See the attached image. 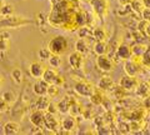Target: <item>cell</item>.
<instances>
[{
    "instance_id": "20",
    "label": "cell",
    "mask_w": 150,
    "mask_h": 135,
    "mask_svg": "<svg viewBox=\"0 0 150 135\" xmlns=\"http://www.w3.org/2000/svg\"><path fill=\"white\" fill-rule=\"evenodd\" d=\"M10 46V34L8 31H3L0 35V52H6Z\"/></svg>"
},
{
    "instance_id": "11",
    "label": "cell",
    "mask_w": 150,
    "mask_h": 135,
    "mask_svg": "<svg viewBox=\"0 0 150 135\" xmlns=\"http://www.w3.org/2000/svg\"><path fill=\"white\" fill-rule=\"evenodd\" d=\"M131 55H133V53H131V46L126 45V44H121L119 45L118 48H116V52H115V57L118 58L119 60H128L131 58Z\"/></svg>"
},
{
    "instance_id": "14",
    "label": "cell",
    "mask_w": 150,
    "mask_h": 135,
    "mask_svg": "<svg viewBox=\"0 0 150 135\" xmlns=\"http://www.w3.org/2000/svg\"><path fill=\"white\" fill-rule=\"evenodd\" d=\"M83 106L81 104L79 103L78 100H75L74 98L70 99V108H69V114L75 116V118H78V116H80L83 114Z\"/></svg>"
},
{
    "instance_id": "3",
    "label": "cell",
    "mask_w": 150,
    "mask_h": 135,
    "mask_svg": "<svg viewBox=\"0 0 150 135\" xmlns=\"http://www.w3.org/2000/svg\"><path fill=\"white\" fill-rule=\"evenodd\" d=\"M94 90H95V88L93 86V84L86 81V80H80L75 84V91H76L80 96L90 98V95L94 93Z\"/></svg>"
},
{
    "instance_id": "10",
    "label": "cell",
    "mask_w": 150,
    "mask_h": 135,
    "mask_svg": "<svg viewBox=\"0 0 150 135\" xmlns=\"http://www.w3.org/2000/svg\"><path fill=\"white\" fill-rule=\"evenodd\" d=\"M44 118H45V111L36 109L30 114L29 120L35 128H43L44 127Z\"/></svg>"
},
{
    "instance_id": "6",
    "label": "cell",
    "mask_w": 150,
    "mask_h": 135,
    "mask_svg": "<svg viewBox=\"0 0 150 135\" xmlns=\"http://www.w3.org/2000/svg\"><path fill=\"white\" fill-rule=\"evenodd\" d=\"M124 70H125V74L126 75H129V76H138L139 74H140V64L137 63L135 60L133 59H128V60H125V63H124Z\"/></svg>"
},
{
    "instance_id": "41",
    "label": "cell",
    "mask_w": 150,
    "mask_h": 135,
    "mask_svg": "<svg viewBox=\"0 0 150 135\" xmlns=\"http://www.w3.org/2000/svg\"><path fill=\"white\" fill-rule=\"evenodd\" d=\"M64 83H65V78L63 75H60V74H58V76H56L54 84H56V85H59V86H62Z\"/></svg>"
},
{
    "instance_id": "9",
    "label": "cell",
    "mask_w": 150,
    "mask_h": 135,
    "mask_svg": "<svg viewBox=\"0 0 150 135\" xmlns=\"http://www.w3.org/2000/svg\"><path fill=\"white\" fill-rule=\"evenodd\" d=\"M96 66L103 71H111L114 69V61H112L111 58L106 57V55H98Z\"/></svg>"
},
{
    "instance_id": "18",
    "label": "cell",
    "mask_w": 150,
    "mask_h": 135,
    "mask_svg": "<svg viewBox=\"0 0 150 135\" xmlns=\"http://www.w3.org/2000/svg\"><path fill=\"white\" fill-rule=\"evenodd\" d=\"M89 49H90V48H89V44H88V41L85 39L79 38L76 41H75V52L85 55V54L89 53Z\"/></svg>"
},
{
    "instance_id": "13",
    "label": "cell",
    "mask_w": 150,
    "mask_h": 135,
    "mask_svg": "<svg viewBox=\"0 0 150 135\" xmlns=\"http://www.w3.org/2000/svg\"><path fill=\"white\" fill-rule=\"evenodd\" d=\"M48 88H49V84L40 78L34 83V85H33V90H34V93L38 96H43V95H46V93H48Z\"/></svg>"
},
{
    "instance_id": "39",
    "label": "cell",
    "mask_w": 150,
    "mask_h": 135,
    "mask_svg": "<svg viewBox=\"0 0 150 135\" xmlns=\"http://www.w3.org/2000/svg\"><path fill=\"white\" fill-rule=\"evenodd\" d=\"M9 106H10V104L4 100L3 98H0V113H6L9 110Z\"/></svg>"
},
{
    "instance_id": "32",
    "label": "cell",
    "mask_w": 150,
    "mask_h": 135,
    "mask_svg": "<svg viewBox=\"0 0 150 135\" xmlns=\"http://www.w3.org/2000/svg\"><path fill=\"white\" fill-rule=\"evenodd\" d=\"M1 98H3V99L5 100V101H8V103L10 104V105L14 103V101L16 100V96H15V94H14L13 91H10V90H8V91L4 93V94L1 95Z\"/></svg>"
},
{
    "instance_id": "5",
    "label": "cell",
    "mask_w": 150,
    "mask_h": 135,
    "mask_svg": "<svg viewBox=\"0 0 150 135\" xmlns=\"http://www.w3.org/2000/svg\"><path fill=\"white\" fill-rule=\"evenodd\" d=\"M78 127V122H76V118L73 115L70 116H67V118H64L62 122H60V128L63 129V133L64 134H70L73 133L75 129Z\"/></svg>"
},
{
    "instance_id": "44",
    "label": "cell",
    "mask_w": 150,
    "mask_h": 135,
    "mask_svg": "<svg viewBox=\"0 0 150 135\" xmlns=\"http://www.w3.org/2000/svg\"><path fill=\"white\" fill-rule=\"evenodd\" d=\"M131 3V0H119V4L120 5H125V6H129Z\"/></svg>"
},
{
    "instance_id": "17",
    "label": "cell",
    "mask_w": 150,
    "mask_h": 135,
    "mask_svg": "<svg viewBox=\"0 0 150 135\" xmlns=\"http://www.w3.org/2000/svg\"><path fill=\"white\" fill-rule=\"evenodd\" d=\"M58 74L59 73L56 71V69L49 68V69H45V71L43 74V76H41V79L45 80L50 85V84H54L55 83V79H56V76H58Z\"/></svg>"
},
{
    "instance_id": "38",
    "label": "cell",
    "mask_w": 150,
    "mask_h": 135,
    "mask_svg": "<svg viewBox=\"0 0 150 135\" xmlns=\"http://www.w3.org/2000/svg\"><path fill=\"white\" fill-rule=\"evenodd\" d=\"M46 113H50V114H58L59 111H58V104L55 103V101H51L50 100V103L48 105V108H46Z\"/></svg>"
},
{
    "instance_id": "12",
    "label": "cell",
    "mask_w": 150,
    "mask_h": 135,
    "mask_svg": "<svg viewBox=\"0 0 150 135\" xmlns=\"http://www.w3.org/2000/svg\"><path fill=\"white\" fill-rule=\"evenodd\" d=\"M45 71V66L40 61H33L29 66V73L34 79H40Z\"/></svg>"
},
{
    "instance_id": "15",
    "label": "cell",
    "mask_w": 150,
    "mask_h": 135,
    "mask_svg": "<svg viewBox=\"0 0 150 135\" xmlns=\"http://www.w3.org/2000/svg\"><path fill=\"white\" fill-rule=\"evenodd\" d=\"M3 133L5 135H15L20 133V125L15 122H9L4 125L3 128Z\"/></svg>"
},
{
    "instance_id": "25",
    "label": "cell",
    "mask_w": 150,
    "mask_h": 135,
    "mask_svg": "<svg viewBox=\"0 0 150 135\" xmlns=\"http://www.w3.org/2000/svg\"><path fill=\"white\" fill-rule=\"evenodd\" d=\"M130 6H131V9H133V10L137 14H142L143 10L145 9V5H144L143 0H131Z\"/></svg>"
},
{
    "instance_id": "48",
    "label": "cell",
    "mask_w": 150,
    "mask_h": 135,
    "mask_svg": "<svg viewBox=\"0 0 150 135\" xmlns=\"http://www.w3.org/2000/svg\"><path fill=\"white\" fill-rule=\"evenodd\" d=\"M1 6H3V3H1V0H0V9H1Z\"/></svg>"
},
{
    "instance_id": "22",
    "label": "cell",
    "mask_w": 150,
    "mask_h": 135,
    "mask_svg": "<svg viewBox=\"0 0 150 135\" xmlns=\"http://www.w3.org/2000/svg\"><path fill=\"white\" fill-rule=\"evenodd\" d=\"M90 101L94 105H101L104 101V95H103V90L100 89H95L94 93L90 95Z\"/></svg>"
},
{
    "instance_id": "33",
    "label": "cell",
    "mask_w": 150,
    "mask_h": 135,
    "mask_svg": "<svg viewBox=\"0 0 150 135\" xmlns=\"http://www.w3.org/2000/svg\"><path fill=\"white\" fill-rule=\"evenodd\" d=\"M11 78L16 84H20L23 80V73H21L20 69H14L11 71Z\"/></svg>"
},
{
    "instance_id": "47",
    "label": "cell",
    "mask_w": 150,
    "mask_h": 135,
    "mask_svg": "<svg viewBox=\"0 0 150 135\" xmlns=\"http://www.w3.org/2000/svg\"><path fill=\"white\" fill-rule=\"evenodd\" d=\"M146 114H148V118H149V120H150V109L146 111Z\"/></svg>"
},
{
    "instance_id": "16",
    "label": "cell",
    "mask_w": 150,
    "mask_h": 135,
    "mask_svg": "<svg viewBox=\"0 0 150 135\" xmlns=\"http://www.w3.org/2000/svg\"><path fill=\"white\" fill-rule=\"evenodd\" d=\"M137 93L138 98L140 99H144V98H146L150 95V84L148 83H139V85L137 86V89L134 90Z\"/></svg>"
},
{
    "instance_id": "1",
    "label": "cell",
    "mask_w": 150,
    "mask_h": 135,
    "mask_svg": "<svg viewBox=\"0 0 150 135\" xmlns=\"http://www.w3.org/2000/svg\"><path fill=\"white\" fill-rule=\"evenodd\" d=\"M48 49L50 50L51 54L55 55H63L68 49V41L64 36L59 35L55 36L54 39H51L48 44Z\"/></svg>"
},
{
    "instance_id": "24",
    "label": "cell",
    "mask_w": 150,
    "mask_h": 135,
    "mask_svg": "<svg viewBox=\"0 0 150 135\" xmlns=\"http://www.w3.org/2000/svg\"><path fill=\"white\" fill-rule=\"evenodd\" d=\"M49 103H50V100L46 98L45 95H43V96H39V99L36 100V103H35V105H36V109H39V110H43V111H46V108H48V105H49Z\"/></svg>"
},
{
    "instance_id": "29",
    "label": "cell",
    "mask_w": 150,
    "mask_h": 135,
    "mask_svg": "<svg viewBox=\"0 0 150 135\" xmlns=\"http://www.w3.org/2000/svg\"><path fill=\"white\" fill-rule=\"evenodd\" d=\"M48 61L50 64V68H54V69H58V68H60V65H62V59H60V55L51 54Z\"/></svg>"
},
{
    "instance_id": "28",
    "label": "cell",
    "mask_w": 150,
    "mask_h": 135,
    "mask_svg": "<svg viewBox=\"0 0 150 135\" xmlns=\"http://www.w3.org/2000/svg\"><path fill=\"white\" fill-rule=\"evenodd\" d=\"M138 29H139V31H143L145 35L149 36V38H150V21H149V20L143 19L142 21L139 23Z\"/></svg>"
},
{
    "instance_id": "27",
    "label": "cell",
    "mask_w": 150,
    "mask_h": 135,
    "mask_svg": "<svg viewBox=\"0 0 150 135\" xmlns=\"http://www.w3.org/2000/svg\"><path fill=\"white\" fill-rule=\"evenodd\" d=\"M59 94H60V86L56 85V84H50L49 88H48V93H46V95H49L50 99H55Z\"/></svg>"
},
{
    "instance_id": "4",
    "label": "cell",
    "mask_w": 150,
    "mask_h": 135,
    "mask_svg": "<svg viewBox=\"0 0 150 135\" xmlns=\"http://www.w3.org/2000/svg\"><path fill=\"white\" fill-rule=\"evenodd\" d=\"M91 6L94 13L98 16L104 18L108 13V8H109V1L108 0H91Z\"/></svg>"
},
{
    "instance_id": "7",
    "label": "cell",
    "mask_w": 150,
    "mask_h": 135,
    "mask_svg": "<svg viewBox=\"0 0 150 135\" xmlns=\"http://www.w3.org/2000/svg\"><path fill=\"white\" fill-rule=\"evenodd\" d=\"M139 83L140 81L137 79V76H129V75H126V76L120 79L119 85L123 88L124 90H126V91H134L135 89H137V86L139 85Z\"/></svg>"
},
{
    "instance_id": "40",
    "label": "cell",
    "mask_w": 150,
    "mask_h": 135,
    "mask_svg": "<svg viewBox=\"0 0 150 135\" xmlns=\"http://www.w3.org/2000/svg\"><path fill=\"white\" fill-rule=\"evenodd\" d=\"M143 63H145L148 66H150V50H148V49L143 55Z\"/></svg>"
},
{
    "instance_id": "45",
    "label": "cell",
    "mask_w": 150,
    "mask_h": 135,
    "mask_svg": "<svg viewBox=\"0 0 150 135\" xmlns=\"http://www.w3.org/2000/svg\"><path fill=\"white\" fill-rule=\"evenodd\" d=\"M145 8H150V0H143Z\"/></svg>"
},
{
    "instance_id": "35",
    "label": "cell",
    "mask_w": 150,
    "mask_h": 135,
    "mask_svg": "<svg viewBox=\"0 0 150 135\" xmlns=\"http://www.w3.org/2000/svg\"><path fill=\"white\" fill-rule=\"evenodd\" d=\"M126 90H124L123 88H121L120 85H119V88H116V89H114V96H115V99H119V100H121V99H124V98L126 96Z\"/></svg>"
},
{
    "instance_id": "46",
    "label": "cell",
    "mask_w": 150,
    "mask_h": 135,
    "mask_svg": "<svg viewBox=\"0 0 150 135\" xmlns=\"http://www.w3.org/2000/svg\"><path fill=\"white\" fill-rule=\"evenodd\" d=\"M3 85H4V78H3V75H0V89L3 88Z\"/></svg>"
},
{
    "instance_id": "23",
    "label": "cell",
    "mask_w": 150,
    "mask_h": 135,
    "mask_svg": "<svg viewBox=\"0 0 150 135\" xmlns=\"http://www.w3.org/2000/svg\"><path fill=\"white\" fill-rule=\"evenodd\" d=\"M91 35L93 38L95 39L96 41L98 40H106L108 38V34H106V30L104 29V28H95L93 31H91Z\"/></svg>"
},
{
    "instance_id": "36",
    "label": "cell",
    "mask_w": 150,
    "mask_h": 135,
    "mask_svg": "<svg viewBox=\"0 0 150 135\" xmlns=\"http://www.w3.org/2000/svg\"><path fill=\"white\" fill-rule=\"evenodd\" d=\"M116 125H118V129H119L120 133H130V125H129V123L121 120V122H119Z\"/></svg>"
},
{
    "instance_id": "8",
    "label": "cell",
    "mask_w": 150,
    "mask_h": 135,
    "mask_svg": "<svg viewBox=\"0 0 150 135\" xmlns=\"http://www.w3.org/2000/svg\"><path fill=\"white\" fill-rule=\"evenodd\" d=\"M69 64L73 70H83L84 68V55L74 52L69 55Z\"/></svg>"
},
{
    "instance_id": "37",
    "label": "cell",
    "mask_w": 150,
    "mask_h": 135,
    "mask_svg": "<svg viewBox=\"0 0 150 135\" xmlns=\"http://www.w3.org/2000/svg\"><path fill=\"white\" fill-rule=\"evenodd\" d=\"M78 34H79V38L86 39L88 36L91 34V31L89 30L88 28H85V26H80V28H79V31H78Z\"/></svg>"
},
{
    "instance_id": "43",
    "label": "cell",
    "mask_w": 150,
    "mask_h": 135,
    "mask_svg": "<svg viewBox=\"0 0 150 135\" xmlns=\"http://www.w3.org/2000/svg\"><path fill=\"white\" fill-rule=\"evenodd\" d=\"M142 16H143V19L145 20H149L150 19V8H145L143 13H142Z\"/></svg>"
},
{
    "instance_id": "42",
    "label": "cell",
    "mask_w": 150,
    "mask_h": 135,
    "mask_svg": "<svg viewBox=\"0 0 150 135\" xmlns=\"http://www.w3.org/2000/svg\"><path fill=\"white\" fill-rule=\"evenodd\" d=\"M143 108L145 110H149L150 109V95L143 99Z\"/></svg>"
},
{
    "instance_id": "26",
    "label": "cell",
    "mask_w": 150,
    "mask_h": 135,
    "mask_svg": "<svg viewBox=\"0 0 150 135\" xmlns=\"http://www.w3.org/2000/svg\"><path fill=\"white\" fill-rule=\"evenodd\" d=\"M99 89L103 90V91L112 89V80H111V79H109V78H103V79H100V81H99Z\"/></svg>"
},
{
    "instance_id": "34",
    "label": "cell",
    "mask_w": 150,
    "mask_h": 135,
    "mask_svg": "<svg viewBox=\"0 0 150 135\" xmlns=\"http://www.w3.org/2000/svg\"><path fill=\"white\" fill-rule=\"evenodd\" d=\"M50 55H51V53H50V50H49L48 48H43V49L39 50V59L43 60V61H46V60H49Z\"/></svg>"
},
{
    "instance_id": "2",
    "label": "cell",
    "mask_w": 150,
    "mask_h": 135,
    "mask_svg": "<svg viewBox=\"0 0 150 135\" xmlns=\"http://www.w3.org/2000/svg\"><path fill=\"white\" fill-rule=\"evenodd\" d=\"M44 128L48 129V131H50L51 134H56V133H58V130L60 129V120L56 118V114L45 113Z\"/></svg>"
},
{
    "instance_id": "30",
    "label": "cell",
    "mask_w": 150,
    "mask_h": 135,
    "mask_svg": "<svg viewBox=\"0 0 150 135\" xmlns=\"http://www.w3.org/2000/svg\"><path fill=\"white\" fill-rule=\"evenodd\" d=\"M145 52H146L145 45L140 44V43H137L135 45L131 46V53H133V55H144Z\"/></svg>"
},
{
    "instance_id": "21",
    "label": "cell",
    "mask_w": 150,
    "mask_h": 135,
    "mask_svg": "<svg viewBox=\"0 0 150 135\" xmlns=\"http://www.w3.org/2000/svg\"><path fill=\"white\" fill-rule=\"evenodd\" d=\"M70 99L71 98H63L58 103V111L60 114H69V108H70Z\"/></svg>"
},
{
    "instance_id": "31",
    "label": "cell",
    "mask_w": 150,
    "mask_h": 135,
    "mask_svg": "<svg viewBox=\"0 0 150 135\" xmlns=\"http://www.w3.org/2000/svg\"><path fill=\"white\" fill-rule=\"evenodd\" d=\"M13 11H14V8L10 4H3L1 9H0V14H1L3 16H10Z\"/></svg>"
},
{
    "instance_id": "19",
    "label": "cell",
    "mask_w": 150,
    "mask_h": 135,
    "mask_svg": "<svg viewBox=\"0 0 150 135\" xmlns=\"http://www.w3.org/2000/svg\"><path fill=\"white\" fill-rule=\"evenodd\" d=\"M109 49H108V44L105 43V40H98L94 44V53L96 55H106Z\"/></svg>"
}]
</instances>
